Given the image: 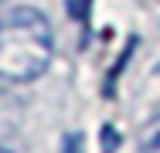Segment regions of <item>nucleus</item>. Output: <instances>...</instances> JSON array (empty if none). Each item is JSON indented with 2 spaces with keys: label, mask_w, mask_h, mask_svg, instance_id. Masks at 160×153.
<instances>
[{
  "label": "nucleus",
  "mask_w": 160,
  "mask_h": 153,
  "mask_svg": "<svg viewBox=\"0 0 160 153\" xmlns=\"http://www.w3.org/2000/svg\"><path fill=\"white\" fill-rule=\"evenodd\" d=\"M55 58V31L44 10L31 3L10 7L0 17V82H38Z\"/></svg>",
  "instance_id": "f257e3e1"
},
{
  "label": "nucleus",
  "mask_w": 160,
  "mask_h": 153,
  "mask_svg": "<svg viewBox=\"0 0 160 153\" xmlns=\"http://www.w3.org/2000/svg\"><path fill=\"white\" fill-rule=\"evenodd\" d=\"M136 150L160 153V106L150 112V119L140 126V133H136Z\"/></svg>",
  "instance_id": "f03ea898"
},
{
  "label": "nucleus",
  "mask_w": 160,
  "mask_h": 153,
  "mask_svg": "<svg viewBox=\"0 0 160 153\" xmlns=\"http://www.w3.org/2000/svg\"><path fill=\"white\" fill-rule=\"evenodd\" d=\"M65 10H68V17L72 21H89V14H92V0H65Z\"/></svg>",
  "instance_id": "7ed1b4c3"
},
{
  "label": "nucleus",
  "mask_w": 160,
  "mask_h": 153,
  "mask_svg": "<svg viewBox=\"0 0 160 153\" xmlns=\"http://www.w3.org/2000/svg\"><path fill=\"white\" fill-rule=\"evenodd\" d=\"M102 150H119V133L112 126H102Z\"/></svg>",
  "instance_id": "20e7f679"
},
{
  "label": "nucleus",
  "mask_w": 160,
  "mask_h": 153,
  "mask_svg": "<svg viewBox=\"0 0 160 153\" xmlns=\"http://www.w3.org/2000/svg\"><path fill=\"white\" fill-rule=\"evenodd\" d=\"M65 150H78V136H65Z\"/></svg>",
  "instance_id": "39448f33"
},
{
  "label": "nucleus",
  "mask_w": 160,
  "mask_h": 153,
  "mask_svg": "<svg viewBox=\"0 0 160 153\" xmlns=\"http://www.w3.org/2000/svg\"><path fill=\"white\" fill-rule=\"evenodd\" d=\"M7 150H10V146H7V143H0V153H7Z\"/></svg>",
  "instance_id": "423d86ee"
},
{
  "label": "nucleus",
  "mask_w": 160,
  "mask_h": 153,
  "mask_svg": "<svg viewBox=\"0 0 160 153\" xmlns=\"http://www.w3.org/2000/svg\"><path fill=\"white\" fill-rule=\"evenodd\" d=\"M157 72H160V68H157Z\"/></svg>",
  "instance_id": "0eeeda50"
}]
</instances>
